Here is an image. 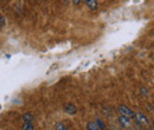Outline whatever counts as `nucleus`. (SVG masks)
Instances as JSON below:
<instances>
[{
    "label": "nucleus",
    "instance_id": "nucleus-6",
    "mask_svg": "<svg viewBox=\"0 0 154 130\" xmlns=\"http://www.w3.org/2000/svg\"><path fill=\"white\" fill-rule=\"evenodd\" d=\"M23 121H24V123H32V121H33L32 113H30V112L24 113V115H23Z\"/></svg>",
    "mask_w": 154,
    "mask_h": 130
},
{
    "label": "nucleus",
    "instance_id": "nucleus-4",
    "mask_svg": "<svg viewBox=\"0 0 154 130\" xmlns=\"http://www.w3.org/2000/svg\"><path fill=\"white\" fill-rule=\"evenodd\" d=\"M64 111L69 115H75L77 112V108L72 104V103H68L64 105Z\"/></svg>",
    "mask_w": 154,
    "mask_h": 130
},
{
    "label": "nucleus",
    "instance_id": "nucleus-15",
    "mask_svg": "<svg viewBox=\"0 0 154 130\" xmlns=\"http://www.w3.org/2000/svg\"><path fill=\"white\" fill-rule=\"evenodd\" d=\"M153 111H154V105H153Z\"/></svg>",
    "mask_w": 154,
    "mask_h": 130
},
{
    "label": "nucleus",
    "instance_id": "nucleus-17",
    "mask_svg": "<svg viewBox=\"0 0 154 130\" xmlns=\"http://www.w3.org/2000/svg\"><path fill=\"white\" fill-rule=\"evenodd\" d=\"M152 130H154V129H152Z\"/></svg>",
    "mask_w": 154,
    "mask_h": 130
},
{
    "label": "nucleus",
    "instance_id": "nucleus-3",
    "mask_svg": "<svg viewBox=\"0 0 154 130\" xmlns=\"http://www.w3.org/2000/svg\"><path fill=\"white\" fill-rule=\"evenodd\" d=\"M119 123H120V125H121L123 129H127V128H129V127H131L132 121H131V118H128V117L119 116Z\"/></svg>",
    "mask_w": 154,
    "mask_h": 130
},
{
    "label": "nucleus",
    "instance_id": "nucleus-9",
    "mask_svg": "<svg viewBox=\"0 0 154 130\" xmlns=\"http://www.w3.org/2000/svg\"><path fill=\"white\" fill-rule=\"evenodd\" d=\"M55 130H69L63 123H57L56 127H55Z\"/></svg>",
    "mask_w": 154,
    "mask_h": 130
},
{
    "label": "nucleus",
    "instance_id": "nucleus-11",
    "mask_svg": "<svg viewBox=\"0 0 154 130\" xmlns=\"http://www.w3.org/2000/svg\"><path fill=\"white\" fill-rule=\"evenodd\" d=\"M95 122H96V124H97V127H98V129H100V130H104L106 125H104V124L102 123V121H101V119H96Z\"/></svg>",
    "mask_w": 154,
    "mask_h": 130
},
{
    "label": "nucleus",
    "instance_id": "nucleus-1",
    "mask_svg": "<svg viewBox=\"0 0 154 130\" xmlns=\"http://www.w3.org/2000/svg\"><path fill=\"white\" fill-rule=\"evenodd\" d=\"M117 112L120 116H125L128 118H133L134 117V112L132 111V109H129L127 105H119L117 107Z\"/></svg>",
    "mask_w": 154,
    "mask_h": 130
},
{
    "label": "nucleus",
    "instance_id": "nucleus-7",
    "mask_svg": "<svg viewBox=\"0 0 154 130\" xmlns=\"http://www.w3.org/2000/svg\"><path fill=\"white\" fill-rule=\"evenodd\" d=\"M87 130H100L98 127H97L96 122H88L87 123Z\"/></svg>",
    "mask_w": 154,
    "mask_h": 130
},
{
    "label": "nucleus",
    "instance_id": "nucleus-5",
    "mask_svg": "<svg viewBox=\"0 0 154 130\" xmlns=\"http://www.w3.org/2000/svg\"><path fill=\"white\" fill-rule=\"evenodd\" d=\"M84 2H85V5H87V7H88L89 10H91V11H96L97 7H98L96 0H84Z\"/></svg>",
    "mask_w": 154,
    "mask_h": 130
},
{
    "label": "nucleus",
    "instance_id": "nucleus-2",
    "mask_svg": "<svg viewBox=\"0 0 154 130\" xmlns=\"http://www.w3.org/2000/svg\"><path fill=\"white\" fill-rule=\"evenodd\" d=\"M134 119L135 122L140 125H148V123H149L148 118L142 112H134Z\"/></svg>",
    "mask_w": 154,
    "mask_h": 130
},
{
    "label": "nucleus",
    "instance_id": "nucleus-12",
    "mask_svg": "<svg viewBox=\"0 0 154 130\" xmlns=\"http://www.w3.org/2000/svg\"><path fill=\"white\" fill-rule=\"evenodd\" d=\"M72 2H74V5H79L81 0H72Z\"/></svg>",
    "mask_w": 154,
    "mask_h": 130
},
{
    "label": "nucleus",
    "instance_id": "nucleus-16",
    "mask_svg": "<svg viewBox=\"0 0 154 130\" xmlns=\"http://www.w3.org/2000/svg\"><path fill=\"white\" fill-rule=\"evenodd\" d=\"M127 130H132V129H127Z\"/></svg>",
    "mask_w": 154,
    "mask_h": 130
},
{
    "label": "nucleus",
    "instance_id": "nucleus-13",
    "mask_svg": "<svg viewBox=\"0 0 154 130\" xmlns=\"http://www.w3.org/2000/svg\"><path fill=\"white\" fill-rule=\"evenodd\" d=\"M110 130H116V129H115V128H112V129H110Z\"/></svg>",
    "mask_w": 154,
    "mask_h": 130
},
{
    "label": "nucleus",
    "instance_id": "nucleus-8",
    "mask_svg": "<svg viewBox=\"0 0 154 130\" xmlns=\"http://www.w3.org/2000/svg\"><path fill=\"white\" fill-rule=\"evenodd\" d=\"M23 130H33L32 123H24L23 124Z\"/></svg>",
    "mask_w": 154,
    "mask_h": 130
},
{
    "label": "nucleus",
    "instance_id": "nucleus-14",
    "mask_svg": "<svg viewBox=\"0 0 154 130\" xmlns=\"http://www.w3.org/2000/svg\"><path fill=\"white\" fill-rule=\"evenodd\" d=\"M152 121H153V124H154V117H153V119H152Z\"/></svg>",
    "mask_w": 154,
    "mask_h": 130
},
{
    "label": "nucleus",
    "instance_id": "nucleus-10",
    "mask_svg": "<svg viewBox=\"0 0 154 130\" xmlns=\"http://www.w3.org/2000/svg\"><path fill=\"white\" fill-rule=\"evenodd\" d=\"M6 25V19L2 14H0V29H4Z\"/></svg>",
    "mask_w": 154,
    "mask_h": 130
}]
</instances>
